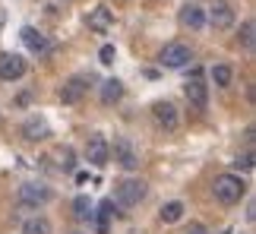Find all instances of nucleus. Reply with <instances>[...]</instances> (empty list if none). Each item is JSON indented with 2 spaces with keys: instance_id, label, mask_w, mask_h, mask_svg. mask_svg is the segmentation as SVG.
Listing matches in <instances>:
<instances>
[{
  "instance_id": "obj_1",
  "label": "nucleus",
  "mask_w": 256,
  "mask_h": 234,
  "mask_svg": "<svg viewBox=\"0 0 256 234\" xmlns=\"http://www.w3.org/2000/svg\"><path fill=\"white\" fill-rule=\"evenodd\" d=\"M212 193L215 200L222 202V206H234V202L244 200V193H247V184H244L238 174H218L212 184Z\"/></svg>"
},
{
  "instance_id": "obj_2",
  "label": "nucleus",
  "mask_w": 256,
  "mask_h": 234,
  "mask_svg": "<svg viewBox=\"0 0 256 234\" xmlns=\"http://www.w3.org/2000/svg\"><path fill=\"white\" fill-rule=\"evenodd\" d=\"M190 60H193V51L186 44H180V42H168L162 48V54H158V64L168 66V70H180V66H186Z\"/></svg>"
},
{
  "instance_id": "obj_3",
  "label": "nucleus",
  "mask_w": 256,
  "mask_h": 234,
  "mask_svg": "<svg viewBox=\"0 0 256 234\" xmlns=\"http://www.w3.org/2000/svg\"><path fill=\"white\" fill-rule=\"evenodd\" d=\"M146 193H149V187H146L142 180H120L117 190H114V196H117V202H120L124 209H133V206H140L146 200Z\"/></svg>"
},
{
  "instance_id": "obj_4",
  "label": "nucleus",
  "mask_w": 256,
  "mask_h": 234,
  "mask_svg": "<svg viewBox=\"0 0 256 234\" xmlns=\"http://www.w3.org/2000/svg\"><path fill=\"white\" fill-rule=\"evenodd\" d=\"M114 162L120 164L124 171H136L140 168V152H136V146L126 140V136H120V140H114Z\"/></svg>"
},
{
  "instance_id": "obj_5",
  "label": "nucleus",
  "mask_w": 256,
  "mask_h": 234,
  "mask_svg": "<svg viewBox=\"0 0 256 234\" xmlns=\"http://www.w3.org/2000/svg\"><path fill=\"white\" fill-rule=\"evenodd\" d=\"M19 202L28 209L44 206V202H51V187L48 184H22L19 187Z\"/></svg>"
},
{
  "instance_id": "obj_6",
  "label": "nucleus",
  "mask_w": 256,
  "mask_h": 234,
  "mask_svg": "<svg viewBox=\"0 0 256 234\" xmlns=\"http://www.w3.org/2000/svg\"><path fill=\"white\" fill-rule=\"evenodd\" d=\"M86 158L95 164V168H104L108 162H111V146H108V140L102 133H92L86 142Z\"/></svg>"
},
{
  "instance_id": "obj_7",
  "label": "nucleus",
  "mask_w": 256,
  "mask_h": 234,
  "mask_svg": "<svg viewBox=\"0 0 256 234\" xmlns=\"http://www.w3.org/2000/svg\"><path fill=\"white\" fill-rule=\"evenodd\" d=\"M184 92H186V102H190L196 111H206V104H209V92H206V82H202L200 70H193V76L184 86Z\"/></svg>"
},
{
  "instance_id": "obj_8",
  "label": "nucleus",
  "mask_w": 256,
  "mask_h": 234,
  "mask_svg": "<svg viewBox=\"0 0 256 234\" xmlns=\"http://www.w3.org/2000/svg\"><path fill=\"white\" fill-rule=\"evenodd\" d=\"M152 114H155V120H158V126H164L168 133H174L177 126H180V114H177V108L171 102H155Z\"/></svg>"
},
{
  "instance_id": "obj_9",
  "label": "nucleus",
  "mask_w": 256,
  "mask_h": 234,
  "mask_svg": "<svg viewBox=\"0 0 256 234\" xmlns=\"http://www.w3.org/2000/svg\"><path fill=\"white\" fill-rule=\"evenodd\" d=\"M86 92H88V82L82 80V76H73V80H66L64 86H60V102L64 104H80L82 98H86Z\"/></svg>"
},
{
  "instance_id": "obj_10",
  "label": "nucleus",
  "mask_w": 256,
  "mask_h": 234,
  "mask_svg": "<svg viewBox=\"0 0 256 234\" xmlns=\"http://www.w3.org/2000/svg\"><path fill=\"white\" fill-rule=\"evenodd\" d=\"M26 73V60L19 54H0V80L4 82H16Z\"/></svg>"
},
{
  "instance_id": "obj_11",
  "label": "nucleus",
  "mask_w": 256,
  "mask_h": 234,
  "mask_svg": "<svg viewBox=\"0 0 256 234\" xmlns=\"http://www.w3.org/2000/svg\"><path fill=\"white\" fill-rule=\"evenodd\" d=\"M180 26L190 28V32H200L206 26V10L200 4H184L180 6Z\"/></svg>"
},
{
  "instance_id": "obj_12",
  "label": "nucleus",
  "mask_w": 256,
  "mask_h": 234,
  "mask_svg": "<svg viewBox=\"0 0 256 234\" xmlns=\"http://www.w3.org/2000/svg\"><path fill=\"white\" fill-rule=\"evenodd\" d=\"M209 22H212V28H231L234 26V10H231V4L215 0L212 10H209Z\"/></svg>"
},
{
  "instance_id": "obj_13",
  "label": "nucleus",
  "mask_w": 256,
  "mask_h": 234,
  "mask_svg": "<svg viewBox=\"0 0 256 234\" xmlns=\"http://www.w3.org/2000/svg\"><path fill=\"white\" fill-rule=\"evenodd\" d=\"M86 26L92 28V32H108V28L114 26V10H108V6H95L92 13L86 16Z\"/></svg>"
},
{
  "instance_id": "obj_14",
  "label": "nucleus",
  "mask_w": 256,
  "mask_h": 234,
  "mask_svg": "<svg viewBox=\"0 0 256 234\" xmlns=\"http://www.w3.org/2000/svg\"><path fill=\"white\" fill-rule=\"evenodd\" d=\"M22 42H26V48H28L32 54H48V51H51V42H48V38L38 32V28H32V26L22 28Z\"/></svg>"
},
{
  "instance_id": "obj_15",
  "label": "nucleus",
  "mask_w": 256,
  "mask_h": 234,
  "mask_svg": "<svg viewBox=\"0 0 256 234\" xmlns=\"http://www.w3.org/2000/svg\"><path fill=\"white\" fill-rule=\"evenodd\" d=\"M22 136L28 142H42L51 136V126H48V120H42V117H32V120L22 124Z\"/></svg>"
},
{
  "instance_id": "obj_16",
  "label": "nucleus",
  "mask_w": 256,
  "mask_h": 234,
  "mask_svg": "<svg viewBox=\"0 0 256 234\" xmlns=\"http://www.w3.org/2000/svg\"><path fill=\"white\" fill-rule=\"evenodd\" d=\"M124 98V82L120 80H104L102 82V104H117Z\"/></svg>"
},
{
  "instance_id": "obj_17",
  "label": "nucleus",
  "mask_w": 256,
  "mask_h": 234,
  "mask_svg": "<svg viewBox=\"0 0 256 234\" xmlns=\"http://www.w3.org/2000/svg\"><path fill=\"white\" fill-rule=\"evenodd\" d=\"M92 216L98 222V234H108V225H111V216H114V200H102L98 212H92Z\"/></svg>"
},
{
  "instance_id": "obj_18",
  "label": "nucleus",
  "mask_w": 256,
  "mask_h": 234,
  "mask_svg": "<svg viewBox=\"0 0 256 234\" xmlns=\"http://www.w3.org/2000/svg\"><path fill=\"white\" fill-rule=\"evenodd\" d=\"M180 216H184V202H164L162 206V212H158V218L164 222V225H174V222H180Z\"/></svg>"
},
{
  "instance_id": "obj_19",
  "label": "nucleus",
  "mask_w": 256,
  "mask_h": 234,
  "mask_svg": "<svg viewBox=\"0 0 256 234\" xmlns=\"http://www.w3.org/2000/svg\"><path fill=\"white\" fill-rule=\"evenodd\" d=\"M22 234H51V222L42 218V216H35V218H28L22 225Z\"/></svg>"
},
{
  "instance_id": "obj_20",
  "label": "nucleus",
  "mask_w": 256,
  "mask_h": 234,
  "mask_svg": "<svg viewBox=\"0 0 256 234\" xmlns=\"http://www.w3.org/2000/svg\"><path fill=\"white\" fill-rule=\"evenodd\" d=\"M231 80H234V73H231V66H224V64H218V66H212V82L215 86H231Z\"/></svg>"
},
{
  "instance_id": "obj_21",
  "label": "nucleus",
  "mask_w": 256,
  "mask_h": 234,
  "mask_svg": "<svg viewBox=\"0 0 256 234\" xmlns=\"http://www.w3.org/2000/svg\"><path fill=\"white\" fill-rule=\"evenodd\" d=\"M73 216L80 218V222H88V218H92V206H88V196H76V202H73Z\"/></svg>"
},
{
  "instance_id": "obj_22",
  "label": "nucleus",
  "mask_w": 256,
  "mask_h": 234,
  "mask_svg": "<svg viewBox=\"0 0 256 234\" xmlns=\"http://www.w3.org/2000/svg\"><path fill=\"white\" fill-rule=\"evenodd\" d=\"M253 32H256V26L247 19V22L240 26V32H238V42H240L244 48H253Z\"/></svg>"
},
{
  "instance_id": "obj_23",
  "label": "nucleus",
  "mask_w": 256,
  "mask_h": 234,
  "mask_svg": "<svg viewBox=\"0 0 256 234\" xmlns=\"http://www.w3.org/2000/svg\"><path fill=\"white\" fill-rule=\"evenodd\" d=\"M114 60H117V51H114V44H102V51H98V64L111 66Z\"/></svg>"
},
{
  "instance_id": "obj_24",
  "label": "nucleus",
  "mask_w": 256,
  "mask_h": 234,
  "mask_svg": "<svg viewBox=\"0 0 256 234\" xmlns=\"http://www.w3.org/2000/svg\"><path fill=\"white\" fill-rule=\"evenodd\" d=\"M234 168H238V171H250L253 168V149H247L244 155H238V158H234Z\"/></svg>"
},
{
  "instance_id": "obj_25",
  "label": "nucleus",
  "mask_w": 256,
  "mask_h": 234,
  "mask_svg": "<svg viewBox=\"0 0 256 234\" xmlns=\"http://www.w3.org/2000/svg\"><path fill=\"white\" fill-rule=\"evenodd\" d=\"M60 164H64V171H73L76 168V155H73L70 146H64V149H60Z\"/></svg>"
},
{
  "instance_id": "obj_26",
  "label": "nucleus",
  "mask_w": 256,
  "mask_h": 234,
  "mask_svg": "<svg viewBox=\"0 0 256 234\" xmlns=\"http://www.w3.org/2000/svg\"><path fill=\"white\" fill-rule=\"evenodd\" d=\"M186 234H209V231H206V225H200V222H193V225L186 228Z\"/></svg>"
}]
</instances>
